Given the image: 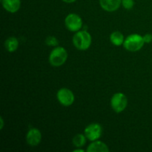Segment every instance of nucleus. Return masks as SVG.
I'll return each mask as SVG.
<instances>
[{
	"mask_svg": "<svg viewBox=\"0 0 152 152\" xmlns=\"http://www.w3.org/2000/svg\"><path fill=\"white\" fill-rule=\"evenodd\" d=\"M92 38L87 31H79L73 37V44L74 47L80 50H86L90 48Z\"/></svg>",
	"mask_w": 152,
	"mask_h": 152,
	"instance_id": "f257e3e1",
	"label": "nucleus"
},
{
	"mask_svg": "<svg viewBox=\"0 0 152 152\" xmlns=\"http://www.w3.org/2000/svg\"><path fill=\"white\" fill-rule=\"evenodd\" d=\"M144 44L145 42H144L143 37L139 34H134L126 37L123 43V46L129 51L136 52L142 49Z\"/></svg>",
	"mask_w": 152,
	"mask_h": 152,
	"instance_id": "f03ea898",
	"label": "nucleus"
},
{
	"mask_svg": "<svg viewBox=\"0 0 152 152\" xmlns=\"http://www.w3.org/2000/svg\"><path fill=\"white\" fill-rule=\"evenodd\" d=\"M68 59V52L64 48L56 47L52 50L49 56V62L52 66L59 67Z\"/></svg>",
	"mask_w": 152,
	"mask_h": 152,
	"instance_id": "7ed1b4c3",
	"label": "nucleus"
},
{
	"mask_svg": "<svg viewBox=\"0 0 152 152\" xmlns=\"http://www.w3.org/2000/svg\"><path fill=\"white\" fill-rule=\"evenodd\" d=\"M128 99L123 93H116L111 99V106L116 113H121L126 108Z\"/></svg>",
	"mask_w": 152,
	"mask_h": 152,
	"instance_id": "20e7f679",
	"label": "nucleus"
},
{
	"mask_svg": "<svg viewBox=\"0 0 152 152\" xmlns=\"http://www.w3.org/2000/svg\"><path fill=\"white\" fill-rule=\"evenodd\" d=\"M66 28L72 32H77L83 27L82 18L76 13H69L65 19Z\"/></svg>",
	"mask_w": 152,
	"mask_h": 152,
	"instance_id": "39448f33",
	"label": "nucleus"
},
{
	"mask_svg": "<svg viewBox=\"0 0 152 152\" xmlns=\"http://www.w3.org/2000/svg\"><path fill=\"white\" fill-rule=\"evenodd\" d=\"M58 101L62 105L65 107L71 106L74 102V94L70 89L62 88L59 89L56 94Z\"/></svg>",
	"mask_w": 152,
	"mask_h": 152,
	"instance_id": "423d86ee",
	"label": "nucleus"
},
{
	"mask_svg": "<svg viewBox=\"0 0 152 152\" xmlns=\"http://www.w3.org/2000/svg\"><path fill=\"white\" fill-rule=\"evenodd\" d=\"M84 134L91 142L97 140L102 136V127L98 123H91L86 128Z\"/></svg>",
	"mask_w": 152,
	"mask_h": 152,
	"instance_id": "0eeeda50",
	"label": "nucleus"
},
{
	"mask_svg": "<svg viewBox=\"0 0 152 152\" xmlns=\"http://www.w3.org/2000/svg\"><path fill=\"white\" fill-rule=\"evenodd\" d=\"M42 140V134L39 129H31L26 135V141L31 146H37Z\"/></svg>",
	"mask_w": 152,
	"mask_h": 152,
	"instance_id": "6e6552de",
	"label": "nucleus"
},
{
	"mask_svg": "<svg viewBox=\"0 0 152 152\" xmlns=\"http://www.w3.org/2000/svg\"><path fill=\"white\" fill-rule=\"evenodd\" d=\"M99 4L105 11L114 12L118 10L122 0H99Z\"/></svg>",
	"mask_w": 152,
	"mask_h": 152,
	"instance_id": "1a4fd4ad",
	"label": "nucleus"
},
{
	"mask_svg": "<svg viewBox=\"0 0 152 152\" xmlns=\"http://www.w3.org/2000/svg\"><path fill=\"white\" fill-rule=\"evenodd\" d=\"M1 4L5 10L9 13H16L19 10L21 0H1Z\"/></svg>",
	"mask_w": 152,
	"mask_h": 152,
	"instance_id": "9d476101",
	"label": "nucleus"
},
{
	"mask_svg": "<svg viewBox=\"0 0 152 152\" xmlns=\"http://www.w3.org/2000/svg\"><path fill=\"white\" fill-rule=\"evenodd\" d=\"M86 151L88 152H108L109 148L108 145L103 142L95 140L92 141L91 143L88 146Z\"/></svg>",
	"mask_w": 152,
	"mask_h": 152,
	"instance_id": "9b49d317",
	"label": "nucleus"
},
{
	"mask_svg": "<svg viewBox=\"0 0 152 152\" xmlns=\"http://www.w3.org/2000/svg\"><path fill=\"white\" fill-rule=\"evenodd\" d=\"M4 47L6 50L10 53L16 51L19 47V41L16 37H9L4 42Z\"/></svg>",
	"mask_w": 152,
	"mask_h": 152,
	"instance_id": "f8f14e48",
	"label": "nucleus"
},
{
	"mask_svg": "<svg viewBox=\"0 0 152 152\" xmlns=\"http://www.w3.org/2000/svg\"><path fill=\"white\" fill-rule=\"evenodd\" d=\"M110 41L115 46H120L125 42L124 36L120 31H114L110 36Z\"/></svg>",
	"mask_w": 152,
	"mask_h": 152,
	"instance_id": "ddd939ff",
	"label": "nucleus"
},
{
	"mask_svg": "<svg viewBox=\"0 0 152 152\" xmlns=\"http://www.w3.org/2000/svg\"><path fill=\"white\" fill-rule=\"evenodd\" d=\"M86 139L87 138H86V135L78 134L73 138V144L77 148H81V147L84 146L85 144L86 143Z\"/></svg>",
	"mask_w": 152,
	"mask_h": 152,
	"instance_id": "4468645a",
	"label": "nucleus"
},
{
	"mask_svg": "<svg viewBox=\"0 0 152 152\" xmlns=\"http://www.w3.org/2000/svg\"><path fill=\"white\" fill-rule=\"evenodd\" d=\"M45 43L49 46H56L59 45V41H58L56 37L50 36V37L46 38Z\"/></svg>",
	"mask_w": 152,
	"mask_h": 152,
	"instance_id": "2eb2a0df",
	"label": "nucleus"
},
{
	"mask_svg": "<svg viewBox=\"0 0 152 152\" xmlns=\"http://www.w3.org/2000/svg\"><path fill=\"white\" fill-rule=\"evenodd\" d=\"M122 5L124 8L130 10L134 5V0H122Z\"/></svg>",
	"mask_w": 152,
	"mask_h": 152,
	"instance_id": "dca6fc26",
	"label": "nucleus"
},
{
	"mask_svg": "<svg viewBox=\"0 0 152 152\" xmlns=\"http://www.w3.org/2000/svg\"><path fill=\"white\" fill-rule=\"evenodd\" d=\"M143 39L145 43H150L152 42V34H146L143 36Z\"/></svg>",
	"mask_w": 152,
	"mask_h": 152,
	"instance_id": "f3484780",
	"label": "nucleus"
},
{
	"mask_svg": "<svg viewBox=\"0 0 152 152\" xmlns=\"http://www.w3.org/2000/svg\"><path fill=\"white\" fill-rule=\"evenodd\" d=\"M0 123H1V126H0V129L2 130L3 127H4V120H3L2 117H0Z\"/></svg>",
	"mask_w": 152,
	"mask_h": 152,
	"instance_id": "a211bd4d",
	"label": "nucleus"
},
{
	"mask_svg": "<svg viewBox=\"0 0 152 152\" xmlns=\"http://www.w3.org/2000/svg\"><path fill=\"white\" fill-rule=\"evenodd\" d=\"M62 1H63L65 3H73L77 1V0H62Z\"/></svg>",
	"mask_w": 152,
	"mask_h": 152,
	"instance_id": "6ab92c4d",
	"label": "nucleus"
},
{
	"mask_svg": "<svg viewBox=\"0 0 152 152\" xmlns=\"http://www.w3.org/2000/svg\"><path fill=\"white\" fill-rule=\"evenodd\" d=\"M84 149H80V148H77V149L74 150V152H84Z\"/></svg>",
	"mask_w": 152,
	"mask_h": 152,
	"instance_id": "aec40b11",
	"label": "nucleus"
}]
</instances>
